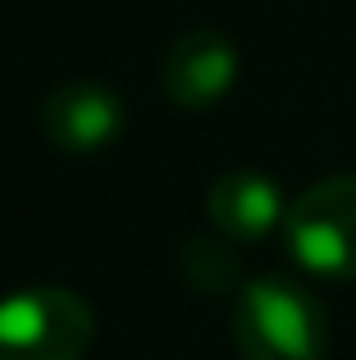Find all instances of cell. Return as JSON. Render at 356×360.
<instances>
[{
  "mask_svg": "<svg viewBox=\"0 0 356 360\" xmlns=\"http://www.w3.org/2000/svg\"><path fill=\"white\" fill-rule=\"evenodd\" d=\"M233 347L242 360H324L329 319L306 283L260 274L233 292Z\"/></svg>",
  "mask_w": 356,
  "mask_h": 360,
  "instance_id": "obj_1",
  "label": "cell"
},
{
  "mask_svg": "<svg viewBox=\"0 0 356 360\" xmlns=\"http://www.w3.org/2000/svg\"><path fill=\"white\" fill-rule=\"evenodd\" d=\"M96 342V315L78 292L32 283L0 297V360H82Z\"/></svg>",
  "mask_w": 356,
  "mask_h": 360,
  "instance_id": "obj_2",
  "label": "cell"
},
{
  "mask_svg": "<svg viewBox=\"0 0 356 360\" xmlns=\"http://www.w3.org/2000/svg\"><path fill=\"white\" fill-rule=\"evenodd\" d=\"M284 246L315 283H356V174H333L288 205Z\"/></svg>",
  "mask_w": 356,
  "mask_h": 360,
  "instance_id": "obj_3",
  "label": "cell"
},
{
  "mask_svg": "<svg viewBox=\"0 0 356 360\" xmlns=\"http://www.w3.org/2000/svg\"><path fill=\"white\" fill-rule=\"evenodd\" d=\"M242 73V55L233 37L215 27H192L174 37L160 60V87L178 110H215L233 96Z\"/></svg>",
  "mask_w": 356,
  "mask_h": 360,
  "instance_id": "obj_4",
  "label": "cell"
},
{
  "mask_svg": "<svg viewBox=\"0 0 356 360\" xmlns=\"http://www.w3.org/2000/svg\"><path fill=\"white\" fill-rule=\"evenodd\" d=\"M124 96L96 78H73L60 82L42 101V132L55 150L64 155H96L124 137Z\"/></svg>",
  "mask_w": 356,
  "mask_h": 360,
  "instance_id": "obj_5",
  "label": "cell"
},
{
  "mask_svg": "<svg viewBox=\"0 0 356 360\" xmlns=\"http://www.w3.org/2000/svg\"><path fill=\"white\" fill-rule=\"evenodd\" d=\"M288 196L260 169H224L205 192V219L233 246H256L288 224Z\"/></svg>",
  "mask_w": 356,
  "mask_h": 360,
  "instance_id": "obj_6",
  "label": "cell"
},
{
  "mask_svg": "<svg viewBox=\"0 0 356 360\" xmlns=\"http://www.w3.org/2000/svg\"><path fill=\"white\" fill-rule=\"evenodd\" d=\"M183 269H187V278L196 283V288H205V292H224V288H233L238 292L247 278H238V251H233V242L229 238H192L187 242V251H183Z\"/></svg>",
  "mask_w": 356,
  "mask_h": 360,
  "instance_id": "obj_7",
  "label": "cell"
}]
</instances>
